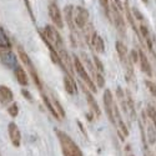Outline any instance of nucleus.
Masks as SVG:
<instances>
[{"label":"nucleus","mask_w":156,"mask_h":156,"mask_svg":"<svg viewBox=\"0 0 156 156\" xmlns=\"http://www.w3.org/2000/svg\"><path fill=\"white\" fill-rule=\"evenodd\" d=\"M54 131L59 140V144L61 146V152L64 156H84L81 149L77 146V144L66 133L61 131L59 129H55Z\"/></svg>","instance_id":"nucleus-1"},{"label":"nucleus","mask_w":156,"mask_h":156,"mask_svg":"<svg viewBox=\"0 0 156 156\" xmlns=\"http://www.w3.org/2000/svg\"><path fill=\"white\" fill-rule=\"evenodd\" d=\"M18 53H19V58H20L21 62H23L25 66H27V69L29 70V76H31V79H33L35 86H36L39 90H40V91H43V83H41V80H40V76H39V74H37V70H36V68H35L33 60L30 59V56H29L27 53H25V51L23 50V48H20V46H18Z\"/></svg>","instance_id":"nucleus-2"},{"label":"nucleus","mask_w":156,"mask_h":156,"mask_svg":"<svg viewBox=\"0 0 156 156\" xmlns=\"http://www.w3.org/2000/svg\"><path fill=\"white\" fill-rule=\"evenodd\" d=\"M73 64H74V70L76 71V74L79 75L80 79L85 83V85L89 87V90H91L93 93H96V84L93 81V79L89 76V73L86 71V68L84 62L81 61V59L76 55H73Z\"/></svg>","instance_id":"nucleus-3"},{"label":"nucleus","mask_w":156,"mask_h":156,"mask_svg":"<svg viewBox=\"0 0 156 156\" xmlns=\"http://www.w3.org/2000/svg\"><path fill=\"white\" fill-rule=\"evenodd\" d=\"M44 35L46 36L48 40L54 45V48L60 51V50H64L65 49V44H64V40H62V37L61 35L59 34L58 29L54 28L53 25H45V28H44Z\"/></svg>","instance_id":"nucleus-4"},{"label":"nucleus","mask_w":156,"mask_h":156,"mask_svg":"<svg viewBox=\"0 0 156 156\" xmlns=\"http://www.w3.org/2000/svg\"><path fill=\"white\" fill-rule=\"evenodd\" d=\"M102 100H104V108H105V112L108 115V119L110 120L111 124H116L115 121V114H114V109H115V104H114V98H112V94L109 89H106L104 91V96H102Z\"/></svg>","instance_id":"nucleus-5"},{"label":"nucleus","mask_w":156,"mask_h":156,"mask_svg":"<svg viewBox=\"0 0 156 156\" xmlns=\"http://www.w3.org/2000/svg\"><path fill=\"white\" fill-rule=\"evenodd\" d=\"M89 11L84 6L74 8V23L75 27L79 29H84L89 23Z\"/></svg>","instance_id":"nucleus-6"},{"label":"nucleus","mask_w":156,"mask_h":156,"mask_svg":"<svg viewBox=\"0 0 156 156\" xmlns=\"http://www.w3.org/2000/svg\"><path fill=\"white\" fill-rule=\"evenodd\" d=\"M80 86H81V90H83V93H84V95H85L86 102H87L90 110H91V112L96 116V118H100L101 110H100V106H99L96 99H95L94 95H93V91H91V90H89V87H87L86 85H83V84H81Z\"/></svg>","instance_id":"nucleus-7"},{"label":"nucleus","mask_w":156,"mask_h":156,"mask_svg":"<svg viewBox=\"0 0 156 156\" xmlns=\"http://www.w3.org/2000/svg\"><path fill=\"white\" fill-rule=\"evenodd\" d=\"M0 62H2L5 68L14 70L18 66V58L15 54L10 51V49H2L0 50Z\"/></svg>","instance_id":"nucleus-8"},{"label":"nucleus","mask_w":156,"mask_h":156,"mask_svg":"<svg viewBox=\"0 0 156 156\" xmlns=\"http://www.w3.org/2000/svg\"><path fill=\"white\" fill-rule=\"evenodd\" d=\"M48 10H49L50 19L55 24V27L59 28V29H62L64 28V16L61 14L59 6L55 3H50L49 6H48Z\"/></svg>","instance_id":"nucleus-9"},{"label":"nucleus","mask_w":156,"mask_h":156,"mask_svg":"<svg viewBox=\"0 0 156 156\" xmlns=\"http://www.w3.org/2000/svg\"><path fill=\"white\" fill-rule=\"evenodd\" d=\"M8 134H9V139H10V142L12 144V146L19 147L21 144V133H20V130L15 122H9Z\"/></svg>","instance_id":"nucleus-10"},{"label":"nucleus","mask_w":156,"mask_h":156,"mask_svg":"<svg viewBox=\"0 0 156 156\" xmlns=\"http://www.w3.org/2000/svg\"><path fill=\"white\" fill-rule=\"evenodd\" d=\"M14 100V94L11 89H9L5 85H0V104L3 105H10Z\"/></svg>","instance_id":"nucleus-11"},{"label":"nucleus","mask_w":156,"mask_h":156,"mask_svg":"<svg viewBox=\"0 0 156 156\" xmlns=\"http://www.w3.org/2000/svg\"><path fill=\"white\" fill-rule=\"evenodd\" d=\"M64 86L65 90L69 95H76L77 94V85L75 83V80L73 79V75L71 74H65L64 75Z\"/></svg>","instance_id":"nucleus-12"},{"label":"nucleus","mask_w":156,"mask_h":156,"mask_svg":"<svg viewBox=\"0 0 156 156\" xmlns=\"http://www.w3.org/2000/svg\"><path fill=\"white\" fill-rule=\"evenodd\" d=\"M14 75L16 81L21 85V86H28L29 85V75L27 74V71L24 70L23 66L18 65V66L14 69Z\"/></svg>","instance_id":"nucleus-13"},{"label":"nucleus","mask_w":156,"mask_h":156,"mask_svg":"<svg viewBox=\"0 0 156 156\" xmlns=\"http://www.w3.org/2000/svg\"><path fill=\"white\" fill-rule=\"evenodd\" d=\"M64 19L66 21V24L69 25L70 30L73 31V34L75 33V23H74V6L73 5H66L64 9Z\"/></svg>","instance_id":"nucleus-14"},{"label":"nucleus","mask_w":156,"mask_h":156,"mask_svg":"<svg viewBox=\"0 0 156 156\" xmlns=\"http://www.w3.org/2000/svg\"><path fill=\"white\" fill-rule=\"evenodd\" d=\"M112 19H114V23L116 25L118 30L124 35L125 34V24H124V19L121 16V14L119 12L118 8L116 6H112Z\"/></svg>","instance_id":"nucleus-15"},{"label":"nucleus","mask_w":156,"mask_h":156,"mask_svg":"<svg viewBox=\"0 0 156 156\" xmlns=\"http://www.w3.org/2000/svg\"><path fill=\"white\" fill-rule=\"evenodd\" d=\"M139 61H140V66H141L142 73H145L147 76H151L152 75V70H151V66H150L149 59L141 50L139 51Z\"/></svg>","instance_id":"nucleus-16"},{"label":"nucleus","mask_w":156,"mask_h":156,"mask_svg":"<svg viewBox=\"0 0 156 156\" xmlns=\"http://www.w3.org/2000/svg\"><path fill=\"white\" fill-rule=\"evenodd\" d=\"M91 45H93V48L95 49L96 53H99V54L105 53V44H104L102 37H101L98 33H94V34H93V37H91Z\"/></svg>","instance_id":"nucleus-17"},{"label":"nucleus","mask_w":156,"mask_h":156,"mask_svg":"<svg viewBox=\"0 0 156 156\" xmlns=\"http://www.w3.org/2000/svg\"><path fill=\"white\" fill-rule=\"evenodd\" d=\"M41 98H43V101H44V105L46 106V109L49 110V112L54 116V119H55V120H61L60 116H59L58 112H56V110H55V108H54V105H53V101H51L50 96L45 95V94L41 91Z\"/></svg>","instance_id":"nucleus-18"},{"label":"nucleus","mask_w":156,"mask_h":156,"mask_svg":"<svg viewBox=\"0 0 156 156\" xmlns=\"http://www.w3.org/2000/svg\"><path fill=\"white\" fill-rule=\"evenodd\" d=\"M115 48H116V51H118V55H119L120 60L121 61H125L126 60V56H127V48H126V45L122 41L118 40V41L115 43Z\"/></svg>","instance_id":"nucleus-19"},{"label":"nucleus","mask_w":156,"mask_h":156,"mask_svg":"<svg viewBox=\"0 0 156 156\" xmlns=\"http://www.w3.org/2000/svg\"><path fill=\"white\" fill-rule=\"evenodd\" d=\"M11 43H10V39L6 35L5 30L0 27V49H10Z\"/></svg>","instance_id":"nucleus-20"},{"label":"nucleus","mask_w":156,"mask_h":156,"mask_svg":"<svg viewBox=\"0 0 156 156\" xmlns=\"http://www.w3.org/2000/svg\"><path fill=\"white\" fill-rule=\"evenodd\" d=\"M50 99H51V101H53V105H54V108H55L58 115L60 116V119H64V118H65V110H64V108H62V105H61V102H60L54 95L51 96Z\"/></svg>","instance_id":"nucleus-21"},{"label":"nucleus","mask_w":156,"mask_h":156,"mask_svg":"<svg viewBox=\"0 0 156 156\" xmlns=\"http://www.w3.org/2000/svg\"><path fill=\"white\" fill-rule=\"evenodd\" d=\"M93 76H94L95 81H96V86H99L100 89H102L104 86H105V79H104V76H102V73L95 71V74Z\"/></svg>","instance_id":"nucleus-22"},{"label":"nucleus","mask_w":156,"mask_h":156,"mask_svg":"<svg viewBox=\"0 0 156 156\" xmlns=\"http://www.w3.org/2000/svg\"><path fill=\"white\" fill-rule=\"evenodd\" d=\"M8 112L9 115L11 116V118H16L18 114H19V105L16 102H11L9 108H8Z\"/></svg>","instance_id":"nucleus-23"},{"label":"nucleus","mask_w":156,"mask_h":156,"mask_svg":"<svg viewBox=\"0 0 156 156\" xmlns=\"http://www.w3.org/2000/svg\"><path fill=\"white\" fill-rule=\"evenodd\" d=\"M93 61H94V66L96 68V70L99 73H104V70H105V68H104V64H102V61L96 55L93 56Z\"/></svg>","instance_id":"nucleus-24"},{"label":"nucleus","mask_w":156,"mask_h":156,"mask_svg":"<svg viewBox=\"0 0 156 156\" xmlns=\"http://www.w3.org/2000/svg\"><path fill=\"white\" fill-rule=\"evenodd\" d=\"M147 115H149V118L152 120L154 125L156 126V109L152 108L151 105H149V106H147Z\"/></svg>","instance_id":"nucleus-25"},{"label":"nucleus","mask_w":156,"mask_h":156,"mask_svg":"<svg viewBox=\"0 0 156 156\" xmlns=\"http://www.w3.org/2000/svg\"><path fill=\"white\" fill-rule=\"evenodd\" d=\"M145 84H146L147 89L150 90V93L152 94V96L156 98V84L152 83V81H150V80H145Z\"/></svg>","instance_id":"nucleus-26"},{"label":"nucleus","mask_w":156,"mask_h":156,"mask_svg":"<svg viewBox=\"0 0 156 156\" xmlns=\"http://www.w3.org/2000/svg\"><path fill=\"white\" fill-rule=\"evenodd\" d=\"M21 95H23L25 99H27V100H29L30 102H33V101H34V99H33V96H31L30 91H28L27 89H23V90H21Z\"/></svg>","instance_id":"nucleus-27"},{"label":"nucleus","mask_w":156,"mask_h":156,"mask_svg":"<svg viewBox=\"0 0 156 156\" xmlns=\"http://www.w3.org/2000/svg\"><path fill=\"white\" fill-rule=\"evenodd\" d=\"M24 2H25V5H27V9H28V11H29V15H30L31 20H33V21H35V16H34V12H33V9H31V5H30V2H29V0H24Z\"/></svg>","instance_id":"nucleus-28"},{"label":"nucleus","mask_w":156,"mask_h":156,"mask_svg":"<svg viewBox=\"0 0 156 156\" xmlns=\"http://www.w3.org/2000/svg\"><path fill=\"white\" fill-rule=\"evenodd\" d=\"M99 3L101 4V6L104 8V10L106 12V15L109 16V0H99Z\"/></svg>","instance_id":"nucleus-29"},{"label":"nucleus","mask_w":156,"mask_h":156,"mask_svg":"<svg viewBox=\"0 0 156 156\" xmlns=\"http://www.w3.org/2000/svg\"><path fill=\"white\" fill-rule=\"evenodd\" d=\"M130 59L133 60V62H137L139 61V53L135 50H133L131 53H130Z\"/></svg>","instance_id":"nucleus-30"},{"label":"nucleus","mask_w":156,"mask_h":156,"mask_svg":"<svg viewBox=\"0 0 156 156\" xmlns=\"http://www.w3.org/2000/svg\"><path fill=\"white\" fill-rule=\"evenodd\" d=\"M114 3L116 4V8H119V9H121L122 6H121V2L120 0H114Z\"/></svg>","instance_id":"nucleus-31"},{"label":"nucleus","mask_w":156,"mask_h":156,"mask_svg":"<svg viewBox=\"0 0 156 156\" xmlns=\"http://www.w3.org/2000/svg\"><path fill=\"white\" fill-rule=\"evenodd\" d=\"M144 2H147V0H144Z\"/></svg>","instance_id":"nucleus-32"},{"label":"nucleus","mask_w":156,"mask_h":156,"mask_svg":"<svg viewBox=\"0 0 156 156\" xmlns=\"http://www.w3.org/2000/svg\"><path fill=\"white\" fill-rule=\"evenodd\" d=\"M131 156H133V155H131Z\"/></svg>","instance_id":"nucleus-33"}]
</instances>
